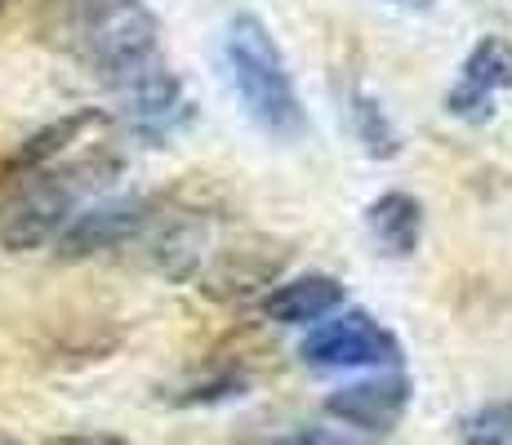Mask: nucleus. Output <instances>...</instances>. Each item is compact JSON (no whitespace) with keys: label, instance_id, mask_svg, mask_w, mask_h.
<instances>
[{"label":"nucleus","instance_id":"f257e3e1","mask_svg":"<svg viewBox=\"0 0 512 445\" xmlns=\"http://www.w3.org/2000/svg\"><path fill=\"white\" fill-rule=\"evenodd\" d=\"M223 63H228L232 89L241 98L245 116L254 121V130L277 138V143H294L308 134V112L303 98L294 89L290 63H285L277 36L268 32V23L254 14H236L223 36Z\"/></svg>","mask_w":512,"mask_h":445},{"label":"nucleus","instance_id":"f03ea898","mask_svg":"<svg viewBox=\"0 0 512 445\" xmlns=\"http://www.w3.org/2000/svg\"><path fill=\"white\" fill-rule=\"evenodd\" d=\"M121 161H103L90 156L81 165H49L27 178H14V196L0 210V245L9 250H36V245L54 241L76 214V201L94 192L98 183L116 178Z\"/></svg>","mask_w":512,"mask_h":445},{"label":"nucleus","instance_id":"7ed1b4c3","mask_svg":"<svg viewBox=\"0 0 512 445\" xmlns=\"http://www.w3.org/2000/svg\"><path fill=\"white\" fill-rule=\"evenodd\" d=\"M67 49H72L107 89L130 85L147 67L165 63L161 58V18H156L143 0L98 18L90 27H81V32L67 41Z\"/></svg>","mask_w":512,"mask_h":445},{"label":"nucleus","instance_id":"20e7f679","mask_svg":"<svg viewBox=\"0 0 512 445\" xmlns=\"http://www.w3.org/2000/svg\"><path fill=\"white\" fill-rule=\"evenodd\" d=\"M156 223V201L152 196H116V201H98L72 214V223L54 236V254L67 263L94 259V254L121 250V245L147 236Z\"/></svg>","mask_w":512,"mask_h":445},{"label":"nucleus","instance_id":"39448f33","mask_svg":"<svg viewBox=\"0 0 512 445\" xmlns=\"http://www.w3.org/2000/svg\"><path fill=\"white\" fill-rule=\"evenodd\" d=\"M299 356L321 370H357V365H401V339L370 312L348 308L334 321L317 325L299 343Z\"/></svg>","mask_w":512,"mask_h":445},{"label":"nucleus","instance_id":"423d86ee","mask_svg":"<svg viewBox=\"0 0 512 445\" xmlns=\"http://www.w3.org/2000/svg\"><path fill=\"white\" fill-rule=\"evenodd\" d=\"M116 94H121V116L130 121V130L152 138V143L156 138H170L174 130H183L192 121V103L183 98V81L165 63L147 67L143 76H134Z\"/></svg>","mask_w":512,"mask_h":445},{"label":"nucleus","instance_id":"0eeeda50","mask_svg":"<svg viewBox=\"0 0 512 445\" xmlns=\"http://www.w3.org/2000/svg\"><path fill=\"white\" fill-rule=\"evenodd\" d=\"M415 401V379L410 374H374V379H357L348 388L330 392L326 414L357 432H392L401 423V414Z\"/></svg>","mask_w":512,"mask_h":445},{"label":"nucleus","instance_id":"6e6552de","mask_svg":"<svg viewBox=\"0 0 512 445\" xmlns=\"http://www.w3.org/2000/svg\"><path fill=\"white\" fill-rule=\"evenodd\" d=\"M281 263H285V250H277L268 241L232 245V250H223L210 263V272H201V290L214 294V299H245L259 285H268L281 272Z\"/></svg>","mask_w":512,"mask_h":445},{"label":"nucleus","instance_id":"1a4fd4ad","mask_svg":"<svg viewBox=\"0 0 512 445\" xmlns=\"http://www.w3.org/2000/svg\"><path fill=\"white\" fill-rule=\"evenodd\" d=\"M103 125H107V112H98V107H81V112H72V116H58V121H49L45 130L27 134L23 143H18V152L9 156V165H5V178L14 183V178L49 170V165H58L67 152H72V143H81L85 134L103 130Z\"/></svg>","mask_w":512,"mask_h":445},{"label":"nucleus","instance_id":"9d476101","mask_svg":"<svg viewBox=\"0 0 512 445\" xmlns=\"http://www.w3.org/2000/svg\"><path fill=\"white\" fill-rule=\"evenodd\" d=\"M343 299H348V290H343L339 276L308 272V276L272 285L268 299H263V316L277 325H308V321H321V316L339 312Z\"/></svg>","mask_w":512,"mask_h":445},{"label":"nucleus","instance_id":"9b49d317","mask_svg":"<svg viewBox=\"0 0 512 445\" xmlns=\"http://www.w3.org/2000/svg\"><path fill=\"white\" fill-rule=\"evenodd\" d=\"M366 232L388 259H410L423 241V205L410 192H383L366 205Z\"/></svg>","mask_w":512,"mask_h":445},{"label":"nucleus","instance_id":"f8f14e48","mask_svg":"<svg viewBox=\"0 0 512 445\" xmlns=\"http://www.w3.org/2000/svg\"><path fill=\"white\" fill-rule=\"evenodd\" d=\"M156 219H161V214H156ZM152 263H156V272H165L170 281H192V276H201L205 223L192 219V214H179V219L161 223L152 236Z\"/></svg>","mask_w":512,"mask_h":445},{"label":"nucleus","instance_id":"ddd939ff","mask_svg":"<svg viewBox=\"0 0 512 445\" xmlns=\"http://www.w3.org/2000/svg\"><path fill=\"white\" fill-rule=\"evenodd\" d=\"M348 112H352V134H357L361 152H366L370 161H392V156H401V130L392 125L388 107H383L379 98L366 94V89H352Z\"/></svg>","mask_w":512,"mask_h":445},{"label":"nucleus","instance_id":"4468645a","mask_svg":"<svg viewBox=\"0 0 512 445\" xmlns=\"http://www.w3.org/2000/svg\"><path fill=\"white\" fill-rule=\"evenodd\" d=\"M459 85L477 89V94H504L512 89V41L508 36H481L477 45L468 49L464 67H459Z\"/></svg>","mask_w":512,"mask_h":445},{"label":"nucleus","instance_id":"2eb2a0df","mask_svg":"<svg viewBox=\"0 0 512 445\" xmlns=\"http://www.w3.org/2000/svg\"><path fill=\"white\" fill-rule=\"evenodd\" d=\"M459 445H512V401H490L459 423Z\"/></svg>","mask_w":512,"mask_h":445},{"label":"nucleus","instance_id":"dca6fc26","mask_svg":"<svg viewBox=\"0 0 512 445\" xmlns=\"http://www.w3.org/2000/svg\"><path fill=\"white\" fill-rule=\"evenodd\" d=\"M125 5H134V0H58V32H63V41H72L81 27L116 14Z\"/></svg>","mask_w":512,"mask_h":445},{"label":"nucleus","instance_id":"f3484780","mask_svg":"<svg viewBox=\"0 0 512 445\" xmlns=\"http://www.w3.org/2000/svg\"><path fill=\"white\" fill-rule=\"evenodd\" d=\"M441 107H446V116H455V121H468V125L495 121V98H490V94H477V89H468V85H459V81L446 89Z\"/></svg>","mask_w":512,"mask_h":445},{"label":"nucleus","instance_id":"a211bd4d","mask_svg":"<svg viewBox=\"0 0 512 445\" xmlns=\"http://www.w3.org/2000/svg\"><path fill=\"white\" fill-rule=\"evenodd\" d=\"M245 374H236V370H223V374H214V379H205V383H192L187 392H179L174 397V405H214V401H232V397H245Z\"/></svg>","mask_w":512,"mask_h":445},{"label":"nucleus","instance_id":"6ab92c4d","mask_svg":"<svg viewBox=\"0 0 512 445\" xmlns=\"http://www.w3.org/2000/svg\"><path fill=\"white\" fill-rule=\"evenodd\" d=\"M272 445H361V441L343 437V432H334V428H299V432H290V437H281Z\"/></svg>","mask_w":512,"mask_h":445},{"label":"nucleus","instance_id":"aec40b11","mask_svg":"<svg viewBox=\"0 0 512 445\" xmlns=\"http://www.w3.org/2000/svg\"><path fill=\"white\" fill-rule=\"evenodd\" d=\"M45 445H130V441L103 437V432H76V437H54V441H45Z\"/></svg>","mask_w":512,"mask_h":445},{"label":"nucleus","instance_id":"412c9836","mask_svg":"<svg viewBox=\"0 0 512 445\" xmlns=\"http://www.w3.org/2000/svg\"><path fill=\"white\" fill-rule=\"evenodd\" d=\"M388 5H397V9H419V14H423V9H432L437 0H388Z\"/></svg>","mask_w":512,"mask_h":445},{"label":"nucleus","instance_id":"4be33fe9","mask_svg":"<svg viewBox=\"0 0 512 445\" xmlns=\"http://www.w3.org/2000/svg\"><path fill=\"white\" fill-rule=\"evenodd\" d=\"M0 445H18V441H0Z\"/></svg>","mask_w":512,"mask_h":445},{"label":"nucleus","instance_id":"5701e85b","mask_svg":"<svg viewBox=\"0 0 512 445\" xmlns=\"http://www.w3.org/2000/svg\"><path fill=\"white\" fill-rule=\"evenodd\" d=\"M5 5H9V0H0V9H5Z\"/></svg>","mask_w":512,"mask_h":445}]
</instances>
